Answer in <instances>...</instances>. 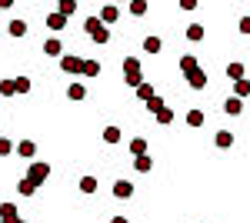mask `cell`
Masks as SVG:
<instances>
[{"mask_svg": "<svg viewBox=\"0 0 250 223\" xmlns=\"http://www.w3.org/2000/svg\"><path fill=\"white\" fill-rule=\"evenodd\" d=\"M154 83H147V80H144V83H140V87H137V97H140V100H144V103H147V100H150V97H154Z\"/></svg>", "mask_w": 250, "mask_h": 223, "instance_id": "d6986e66", "label": "cell"}, {"mask_svg": "<svg viewBox=\"0 0 250 223\" xmlns=\"http://www.w3.org/2000/svg\"><path fill=\"white\" fill-rule=\"evenodd\" d=\"M47 177H50V163H43V160H34V163H30V170H27V180H30L34 186H40L43 180H47Z\"/></svg>", "mask_w": 250, "mask_h": 223, "instance_id": "3957f363", "label": "cell"}, {"mask_svg": "<svg viewBox=\"0 0 250 223\" xmlns=\"http://www.w3.org/2000/svg\"><path fill=\"white\" fill-rule=\"evenodd\" d=\"M0 223H20V213L14 203H0Z\"/></svg>", "mask_w": 250, "mask_h": 223, "instance_id": "5b68a950", "label": "cell"}, {"mask_svg": "<svg viewBox=\"0 0 250 223\" xmlns=\"http://www.w3.org/2000/svg\"><path fill=\"white\" fill-rule=\"evenodd\" d=\"M237 27H240V34H250V14H247V17H240Z\"/></svg>", "mask_w": 250, "mask_h": 223, "instance_id": "d590c367", "label": "cell"}, {"mask_svg": "<svg viewBox=\"0 0 250 223\" xmlns=\"http://www.w3.org/2000/svg\"><path fill=\"white\" fill-rule=\"evenodd\" d=\"M164 107H167V103H164V97H157V93H154V97H150V100H147V110L154 113V117H157V113H160V110H164Z\"/></svg>", "mask_w": 250, "mask_h": 223, "instance_id": "44dd1931", "label": "cell"}, {"mask_svg": "<svg viewBox=\"0 0 250 223\" xmlns=\"http://www.w3.org/2000/svg\"><path fill=\"white\" fill-rule=\"evenodd\" d=\"M114 197H120V200L134 197V183H130V180H117L114 183Z\"/></svg>", "mask_w": 250, "mask_h": 223, "instance_id": "ba28073f", "label": "cell"}, {"mask_svg": "<svg viewBox=\"0 0 250 223\" xmlns=\"http://www.w3.org/2000/svg\"><path fill=\"white\" fill-rule=\"evenodd\" d=\"M20 223H23V220H20Z\"/></svg>", "mask_w": 250, "mask_h": 223, "instance_id": "74e56055", "label": "cell"}, {"mask_svg": "<svg viewBox=\"0 0 250 223\" xmlns=\"http://www.w3.org/2000/svg\"><path fill=\"white\" fill-rule=\"evenodd\" d=\"M67 97H70V100H83V97H87L83 83H70V87H67Z\"/></svg>", "mask_w": 250, "mask_h": 223, "instance_id": "603a6c76", "label": "cell"}, {"mask_svg": "<svg viewBox=\"0 0 250 223\" xmlns=\"http://www.w3.org/2000/svg\"><path fill=\"white\" fill-rule=\"evenodd\" d=\"M224 110L230 113V117H237V113L244 110V100H237V97H227V100H224Z\"/></svg>", "mask_w": 250, "mask_h": 223, "instance_id": "8fae6325", "label": "cell"}, {"mask_svg": "<svg viewBox=\"0 0 250 223\" xmlns=\"http://www.w3.org/2000/svg\"><path fill=\"white\" fill-rule=\"evenodd\" d=\"M83 74L97 77V74H100V63H97V60H83Z\"/></svg>", "mask_w": 250, "mask_h": 223, "instance_id": "1f68e13d", "label": "cell"}, {"mask_svg": "<svg viewBox=\"0 0 250 223\" xmlns=\"http://www.w3.org/2000/svg\"><path fill=\"white\" fill-rule=\"evenodd\" d=\"M124 83H127V87H140V83H144V70H140V74H124Z\"/></svg>", "mask_w": 250, "mask_h": 223, "instance_id": "83f0119b", "label": "cell"}, {"mask_svg": "<svg viewBox=\"0 0 250 223\" xmlns=\"http://www.w3.org/2000/svg\"><path fill=\"white\" fill-rule=\"evenodd\" d=\"M60 67H63V74H83V60L74 54H63L60 57Z\"/></svg>", "mask_w": 250, "mask_h": 223, "instance_id": "277c9868", "label": "cell"}, {"mask_svg": "<svg viewBox=\"0 0 250 223\" xmlns=\"http://www.w3.org/2000/svg\"><path fill=\"white\" fill-rule=\"evenodd\" d=\"M187 123L190 127H204V110H190L187 113Z\"/></svg>", "mask_w": 250, "mask_h": 223, "instance_id": "f546056e", "label": "cell"}, {"mask_svg": "<svg viewBox=\"0 0 250 223\" xmlns=\"http://www.w3.org/2000/svg\"><path fill=\"white\" fill-rule=\"evenodd\" d=\"M130 153H134V157H144V153H147V140H144V137H134V140H130Z\"/></svg>", "mask_w": 250, "mask_h": 223, "instance_id": "ac0fdd59", "label": "cell"}, {"mask_svg": "<svg viewBox=\"0 0 250 223\" xmlns=\"http://www.w3.org/2000/svg\"><path fill=\"white\" fill-rule=\"evenodd\" d=\"M83 30H87V37L94 43H110V27H104L100 17H87L83 20Z\"/></svg>", "mask_w": 250, "mask_h": 223, "instance_id": "7a4b0ae2", "label": "cell"}, {"mask_svg": "<svg viewBox=\"0 0 250 223\" xmlns=\"http://www.w3.org/2000/svg\"><path fill=\"white\" fill-rule=\"evenodd\" d=\"M10 150H17V147H10V140L0 137V157H10Z\"/></svg>", "mask_w": 250, "mask_h": 223, "instance_id": "e575fe53", "label": "cell"}, {"mask_svg": "<svg viewBox=\"0 0 250 223\" xmlns=\"http://www.w3.org/2000/svg\"><path fill=\"white\" fill-rule=\"evenodd\" d=\"M147 10H150V7H147V0H130V14H134V17H144Z\"/></svg>", "mask_w": 250, "mask_h": 223, "instance_id": "cb8c5ba5", "label": "cell"}, {"mask_svg": "<svg viewBox=\"0 0 250 223\" xmlns=\"http://www.w3.org/2000/svg\"><path fill=\"white\" fill-rule=\"evenodd\" d=\"M27 34V23L23 20H10V37H23Z\"/></svg>", "mask_w": 250, "mask_h": 223, "instance_id": "f1b7e54d", "label": "cell"}, {"mask_svg": "<svg viewBox=\"0 0 250 223\" xmlns=\"http://www.w3.org/2000/svg\"><path fill=\"white\" fill-rule=\"evenodd\" d=\"M124 74H140V57H127L124 60Z\"/></svg>", "mask_w": 250, "mask_h": 223, "instance_id": "d4e9b609", "label": "cell"}, {"mask_svg": "<svg viewBox=\"0 0 250 223\" xmlns=\"http://www.w3.org/2000/svg\"><path fill=\"white\" fill-rule=\"evenodd\" d=\"M47 27L57 34V30H63V27H67V17H63V14H50V17H47Z\"/></svg>", "mask_w": 250, "mask_h": 223, "instance_id": "4fadbf2b", "label": "cell"}, {"mask_svg": "<svg viewBox=\"0 0 250 223\" xmlns=\"http://www.w3.org/2000/svg\"><path fill=\"white\" fill-rule=\"evenodd\" d=\"M17 153H20V157H27V160H34V157H37V143H34V140H20Z\"/></svg>", "mask_w": 250, "mask_h": 223, "instance_id": "9c48e42d", "label": "cell"}, {"mask_svg": "<svg viewBox=\"0 0 250 223\" xmlns=\"http://www.w3.org/2000/svg\"><path fill=\"white\" fill-rule=\"evenodd\" d=\"M43 54L47 57H63V43H60V37L43 40Z\"/></svg>", "mask_w": 250, "mask_h": 223, "instance_id": "52a82bcc", "label": "cell"}, {"mask_svg": "<svg viewBox=\"0 0 250 223\" xmlns=\"http://www.w3.org/2000/svg\"><path fill=\"white\" fill-rule=\"evenodd\" d=\"M144 50H147V54H160V50H164V40L160 37H147L144 40Z\"/></svg>", "mask_w": 250, "mask_h": 223, "instance_id": "5bb4252c", "label": "cell"}, {"mask_svg": "<svg viewBox=\"0 0 250 223\" xmlns=\"http://www.w3.org/2000/svg\"><path fill=\"white\" fill-rule=\"evenodd\" d=\"M180 70H184V80H187L190 90H204V87H207V74H204V67H200L190 54L180 57Z\"/></svg>", "mask_w": 250, "mask_h": 223, "instance_id": "6da1fadb", "label": "cell"}, {"mask_svg": "<svg viewBox=\"0 0 250 223\" xmlns=\"http://www.w3.org/2000/svg\"><path fill=\"white\" fill-rule=\"evenodd\" d=\"M14 83H17V93H30V80L27 77H17Z\"/></svg>", "mask_w": 250, "mask_h": 223, "instance_id": "836d02e7", "label": "cell"}, {"mask_svg": "<svg viewBox=\"0 0 250 223\" xmlns=\"http://www.w3.org/2000/svg\"><path fill=\"white\" fill-rule=\"evenodd\" d=\"M17 193H20V197H34V193H37V186L23 177V180H17Z\"/></svg>", "mask_w": 250, "mask_h": 223, "instance_id": "9a60e30c", "label": "cell"}, {"mask_svg": "<svg viewBox=\"0 0 250 223\" xmlns=\"http://www.w3.org/2000/svg\"><path fill=\"white\" fill-rule=\"evenodd\" d=\"M213 143H217V147H220V150L233 147V133H230V130H220V133H217V140H213Z\"/></svg>", "mask_w": 250, "mask_h": 223, "instance_id": "2e32d148", "label": "cell"}, {"mask_svg": "<svg viewBox=\"0 0 250 223\" xmlns=\"http://www.w3.org/2000/svg\"><path fill=\"white\" fill-rule=\"evenodd\" d=\"M117 17H120V7H117V3H107V7L100 10V20H104V27L117 23Z\"/></svg>", "mask_w": 250, "mask_h": 223, "instance_id": "8992f818", "label": "cell"}, {"mask_svg": "<svg viewBox=\"0 0 250 223\" xmlns=\"http://www.w3.org/2000/svg\"><path fill=\"white\" fill-rule=\"evenodd\" d=\"M134 167H137V173H150L154 170V160L144 153V157H134Z\"/></svg>", "mask_w": 250, "mask_h": 223, "instance_id": "30bf717a", "label": "cell"}, {"mask_svg": "<svg viewBox=\"0 0 250 223\" xmlns=\"http://www.w3.org/2000/svg\"><path fill=\"white\" fill-rule=\"evenodd\" d=\"M77 10V0H60V7H57V14H63V17H70Z\"/></svg>", "mask_w": 250, "mask_h": 223, "instance_id": "484cf974", "label": "cell"}, {"mask_svg": "<svg viewBox=\"0 0 250 223\" xmlns=\"http://www.w3.org/2000/svg\"><path fill=\"white\" fill-rule=\"evenodd\" d=\"M233 97H237V100H244V97H250V80H247V77L233 83Z\"/></svg>", "mask_w": 250, "mask_h": 223, "instance_id": "7c38bea8", "label": "cell"}, {"mask_svg": "<svg viewBox=\"0 0 250 223\" xmlns=\"http://www.w3.org/2000/svg\"><path fill=\"white\" fill-rule=\"evenodd\" d=\"M80 193H97V177H80Z\"/></svg>", "mask_w": 250, "mask_h": 223, "instance_id": "7402d4cb", "label": "cell"}, {"mask_svg": "<svg viewBox=\"0 0 250 223\" xmlns=\"http://www.w3.org/2000/svg\"><path fill=\"white\" fill-rule=\"evenodd\" d=\"M227 77H230L233 83H237V80H244V63H237V60H233L230 67H227Z\"/></svg>", "mask_w": 250, "mask_h": 223, "instance_id": "ffe728a7", "label": "cell"}, {"mask_svg": "<svg viewBox=\"0 0 250 223\" xmlns=\"http://www.w3.org/2000/svg\"><path fill=\"white\" fill-rule=\"evenodd\" d=\"M187 40H193V43L204 40V27H200V23H190V27H187Z\"/></svg>", "mask_w": 250, "mask_h": 223, "instance_id": "4316f807", "label": "cell"}, {"mask_svg": "<svg viewBox=\"0 0 250 223\" xmlns=\"http://www.w3.org/2000/svg\"><path fill=\"white\" fill-rule=\"evenodd\" d=\"M104 143H120V127H104Z\"/></svg>", "mask_w": 250, "mask_h": 223, "instance_id": "e0dca14e", "label": "cell"}, {"mask_svg": "<svg viewBox=\"0 0 250 223\" xmlns=\"http://www.w3.org/2000/svg\"><path fill=\"white\" fill-rule=\"evenodd\" d=\"M170 120H173V110H170V107H164V110L157 113V123H164V127H167Z\"/></svg>", "mask_w": 250, "mask_h": 223, "instance_id": "d6a6232c", "label": "cell"}, {"mask_svg": "<svg viewBox=\"0 0 250 223\" xmlns=\"http://www.w3.org/2000/svg\"><path fill=\"white\" fill-rule=\"evenodd\" d=\"M110 223H127V217H114V220H110Z\"/></svg>", "mask_w": 250, "mask_h": 223, "instance_id": "8d00e7d4", "label": "cell"}, {"mask_svg": "<svg viewBox=\"0 0 250 223\" xmlns=\"http://www.w3.org/2000/svg\"><path fill=\"white\" fill-rule=\"evenodd\" d=\"M0 93H3V97H14V93H17V83H14V80H0Z\"/></svg>", "mask_w": 250, "mask_h": 223, "instance_id": "4dcf8cb0", "label": "cell"}]
</instances>
